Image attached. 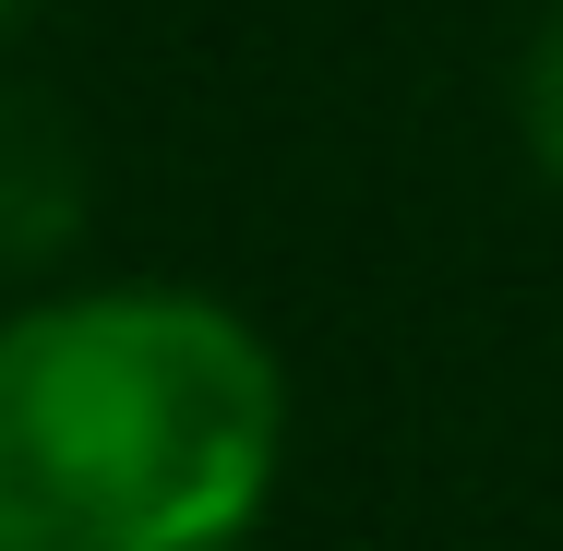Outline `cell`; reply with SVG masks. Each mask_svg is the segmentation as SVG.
Segmentation results:
<instances>
[{
    "mask_svg": "<svg viewBox=\"0 0 563 551\" xmlns=\"http://www.w3.org/2000/svg\"><path fill=\"white\" fill-rule=\"evenodd\" d=\"M24 12H36V0H0V36H12V24H24Z\"/></svg>",
    "mask_w": 563,
    "mask_h": 551,
    "instance_id": "277c9868",
    "label": "cell"
},
{
    "mask_svg": "<svg viewBox=\"0 0 563 551\" xmlns=\"http://www.w3.org/2000/svg\"><path fill=\"white\" fill-rule=\"evenodd\" d=\"M85 132L60 120L48 85L0 73V288H36L85 240Z\"/></svg>",
    "mask_w": 563,
    "mask_h": 551,
    "instance_id": "7a4b0ae2",
    "label": "cell"
},
{
    "mask_svg": "<svg viewBox=\"0 0 563 551\" xmlns=\"http://www.w3.org/2000/svg\"><path fill=\"white\" fill-rule=\"evenodd\" d=\"M276 455V348L205 288L0 312V551H240Z\"/></svg>",
    "mask_w": 563,
    "mask_h": 551,
    "instance_id": "6da1fadb",
    "label": "cell"
},
{
    "mask_svg": "<svg viewBox=\"0 0 563 551\" xmlns=\"http://www.w3.org/2000/svg\"><path fill=\"white\" fill-rule=\"evenodd\" d=\"M516 120H528V156L563 180V12L528 36V73H516Z\"/></svg>",
    "mask_w": 563,
    "mask_h": 551,
    "instance_id": "3957f363",
    "label": "cell"
}]
</instances>
